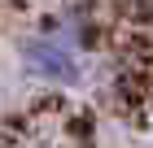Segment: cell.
<instances>
[{"label": "cell", "mask_w": 153, "mask_h": 148, "mask_svg": "<svg viewBox=\"0 0 153 148\" xmlns=\"http://www.w3.org/2000/svg\"><path fill=\"white\" fill-rule=\"evenodd\" d=\"M18 57H22V70L31 79L48 83V87H74L83 79V57L79 48L66 44L61 35L44 31V35H26L22 48H18Z\"/></svg>", "instance_id": "1"}]
</instances>
